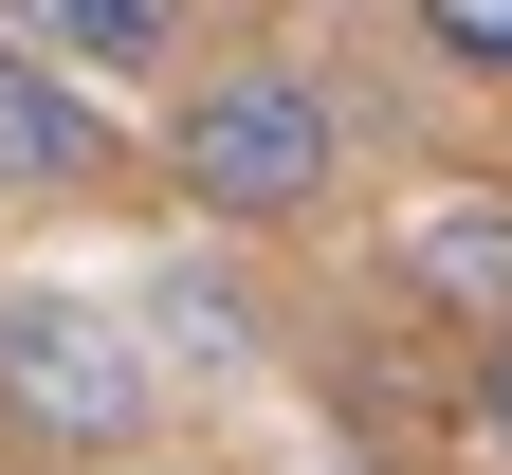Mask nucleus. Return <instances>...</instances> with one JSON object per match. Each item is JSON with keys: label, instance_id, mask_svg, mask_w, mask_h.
<instances>
[{"label": "nucleus", "instance_id": "nucleus-6", "mask_svg": "<svg viewBox=\"0 0 512 475\" xmlns=\"http://www.w3.org/2000/svg\"><path fill=\"white\" fill-rule=\"evenodd\" d=\"M403 37L439 55V74H476V92H512V0H403Z\"/></svg>", "mask_w": 512, "mask_h": 475}, {"label": "nucleus", "instance_id": "nucleus-3", "mask_svg": "<svg viewBox=\"0 0 512 475\" xmlns=\"http://www.w3.org/2000/svg\"><path fill=\"white\" fill-rule=\"evenodd\" d=\"M110 183V110L74 55H37L19 19H0V201H92Z\"/></svg>", "mask_w": 512, "mask_h": 475}, {"label": "nucleus", "instance_id": "nucleus-4", "mask_svg": "<svg viewBox=\"0 0 512 475\" xmlns=\"http://www.w3.org/2000/svg\"><path fill=\"white\" fill-rule=\"evenodd\" d=\"M384 275H403L421 311H458V329H512V183H439L384 220Z\"/></svg>", "mask_w": 512, "mask_h": 475}, {"label": "nucleus", "instance_id": "nucleus-5", "mask_svg": "<svg viewBox=\"0 0 512 475\" xmlns=\"http://www.w3.org/2000/svg\"><path fill=\"white\" fill-rule=\"evenodd\" d=\"M0 19H19L37 55H74L92 92H165V74H183V37H202L183 0H0Z\"/></svg>", "mask_w": 512, "mask_h": 475}, {"label": "nucleus", "instance_id": "nucleus-8", "mask_svg": "<svg viewBox=\"0 0 512 475\" xmlns=\"http://www.w3.org/2000/svg\"><path fill=\"white\" fill-rule=\"evenodd\" d=\"M92 475H183V457H92Z\"/></svg>", "mask_w": 512, "mask_h": 475}, {"label": "nucleus", "instance_id": "nucleus-2", "mask_svg": "<svg viewBox=\"0 0 512 475\" xmlns=\"http://www.w3.org/2000/svg\"><path fill=\"white\" fill-rule=\"evenodd\" d=\"M147 402H165V366L128 348L92 293H0V439H19L37 475L147 457Z\"/></svg>", "mask_w": 512, "mask_h": 475}, {"label": "nucleus", "instance_id": "nucleus-7", "mask_svg": "<svg viewBox=\"0 0 512 475\" xmlns=\"http://www.w3.org/2000/svg\"><path fill=\"white\" fill-rule=\"evenodd\" d=\"M458 439L512 475V329H476V366H458Z\"/></svg>", "mask_w": 512, "mask_h": 475}, {"label": "nucleus", "instance_id": "nucleus-1", "mask_svg": "<svg viewBox=\"0 0 512 475\" xmlns=\"http://www.w3.org/2000/svg\"><path fill=\"white\" fill-rule=\"evenodd\" d=\"M165 183L202 201L220 238L311 220V201L348 183V110H330V74H293V55H220V74H183V110H165Z\"/></svg>", "mask_w": 512, "mask_h": 475}]
</instances>
